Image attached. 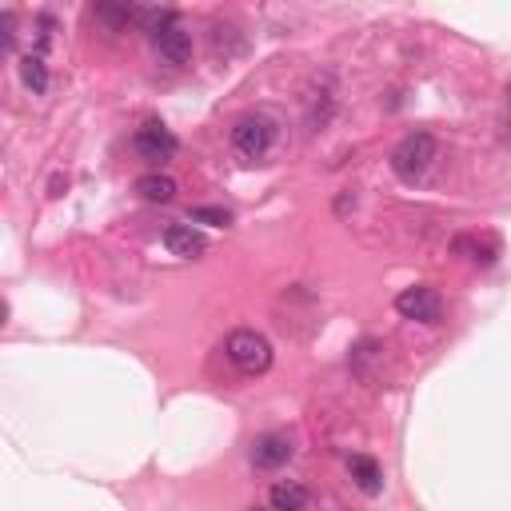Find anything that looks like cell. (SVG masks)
I'll use <instances>...</instances> for the list:
<instances>
[{
  "instance_id": "1",
  "label": "cell",
  "mask_w": 511,
  "mask_h": 511,
  "mask_svg": "<svg viewBox=\"0 0 511 511\" xmlns=\"http://www.w3.org/2000/svg\"><path fill=\"white\" fill-rule=\"evenodd\" d=\"M440 156V144L431 132H408L400 144L392 148V172L403 180V185H420L423 176H428V168L436 164Z\"/></svg>"
},
{
  "instance_id": "2",
  "label": "cell",
  "mask_w": 511,
  "mask_h": 511,
  "mask_svg": "<svg viewBox=\"0 0 511 511\" xmlns=\"http://www.w3.org/2000/svg\"><path fill=\"white\" fill-rule=\"evenodd\" d=\"M276 132H279V124L268 117V112H248V117H240L232 124V148H236V156L248 160V164L264 160L268 152H272V144H276Z\"/></svg>"
},
{
  "instance_id": "3",
  "label": "cell",
  "mask_w": 511,
  "mask_h": 511,
  "mask_svg": "<svg viewBox=\"0 0 511 511\" xmlns=\"http://www.w3.org/2000/svg\"><path fill=\"white\" fill-rule=\"evenodd\" d=\"M224 355L232 360V368L240 375H264L272 368V344H268V336H260L256 327H236L224 344Z\"/></svg>"
},
{
  "instance_id": "4",
  "label": "cell",
  "mask_w": 511,
  "mask_h": 511,
  "mask_svg": "<svg viewBox=\"0 0 511 511\" xmlns=\"http://www.w3.org/2000/svg\"><path fill=\"white\" fill-rule=\"evenodd\" d=\"M132 148H137L140 160H148L152 168H160V164H168V160L180 152V140H176V132H172L168 124L144 120L140 128L132 132Z\"/></svg>"
},
{
  "instance_id": "5",
  "label": "cell",
  "mask_w": 511,
  "mask_h": 511,
  "mask_svg": "<svg viewBox=\"0 0 511 511\" xmlns=\"http://www.w3.org/2000/svg\"><path fill=\"white\" fill-rule=\"evenodd\" d=\"M148 41H152V52H156V61L172 64V69H180V64L192 61V28L180 21V16H176V21H168L164 28H156Z\"/></svg>"
},
{
  "instance_id": "6",
  "label": "cell",
  "mask_w": 511,
  "mask_h": 511,
  "mask_svg": "<svg viewBox=\"0 0 511 511\" xmlns=\"http://www.w3.org/2000/svg\"><path fill=\"white\" fill-rule=\"evenodd\" d=\"M395 312L403 316V320H420V324H436L443 316V300L436 288L428 284H416V288H403L400 296H395Z\"/></svg>"
},
{
  "instance_id": "7",
  "label": "cell",
  "mask_w": 511,
  "mask_h": 511,
  "mask_svg": "<svg viewBox=\"0 0 511 511\" xmlns=\"http://www.w3.org/2000/svg\"><path fill=\"white\" fill-rule=\"evenodd\" d=\"M292 440L284 436V431H264L256 443H252V468L260 471H276V468H284L288 459H292Z\"/></svg>"
},
{
  "instance_id": "8",
  "label": "cell",
  "mask_w": 511,
  "mask_h": 511,
  "mask_svg": "<svg viewBox=\"0 0 511 511\" xmlns=\"http://www.w3.org/2000/svg\"><path fill=\"white\" fill-rule=\"evenodd\" d=\"M164 244H168V252H172V256L196 260V256H204L208 236L200 232L196 224H168V228H164Z\"/></svg>"
},
{
  "instance_id": "9",
  "label": "cell",
  "mask_w": 511,
  "mask_h": 511,
  "mask_svg": "<svg viewBox=\"0 0 511 511\" xmlns=\"http://www.w3.org/2000/svg\"><path fill=\"white\" fill-rule=\"evenodd\" d=\"M268 504H272V511H304L308 487L300 479H276L272 491H268Z\"/></svg>"
},
{
  "instance_id": "10",
  "label": "cell",
  "mask_w": 511,
  "mask_h": 511,
  "mask_svg": "<svg viewBox=\"0 0 511 511\" xmlns=\"http://www.w3.org/2000/svg\"><path fill=\"white\" fill-rule=\"evenodd\" d=\"M348 471H352L355 487H360L364 496H380V491H383V471H380V464H375L372 456H352Z\"/></svg>"
},
{
  "instance_id": "11",
  "label": "cell",
  "mask_w": 511,
  "mask_h": 511,
  "mask_svg": "<svg viewBox=\"0 0 511 511\" xmlns=\"http://www.w3.org/2000/svg\"><path fill=\"white\" fill-rule=\"evenodd\" d=\"M137 192L148 204H168V200H176V180L164 176V172H144L137 180Z\"/></svg>"
},
{
  "instance_id": "12",
  "label": "cell",
  "mask_w": 511,
  "mask_h": 511,
  "mask_svg": "<svg viewBox=\"0 0 511 511\" xmlns=\"http://www.w3.org/2000/svg\"><path fill=\"white\" fill-rule=\"evenodd\" d=\"M21 80H24V89H33V96H44V92H48V64H44V52L21 56Z\"/></svg>"
},
{
  "instance_id": "13",
  "label": "cell",
  "mask_w": 511,
  "mask_h": 511,
  "mask_svg": "<svg viewBox=\"0 0 511 511\" xmlns=\"http://www.w3.org/2000/svg\"><path fill=\"white\" fill-rule=\"evenodd\" d=\"M92 16L96 21H104L109 28H128L140 16V8H132V5H96Z\"/></svg>"
},
{
  "instance_id": "14",
  "label": "cell",
  "mask_w": 511,
  "mask_h": 511,
  "mask_svg": "<svg viewBox=\"0 0 511 511\" xmlns=\"http://www.w3.org/2000/svg\"><path fill=\"white\" fill-rule=\"evenodd\" d=\"M192 224H212V228H228L232 224V212L228 208H192Z\"/></svg>"
},
{
  "instance_id": "15",
  "label": "cell",
  "mask_w": 511,
  "mask_h": 511,
  "mask_svg": "<svg viewBox=\"0 0 511 511\" xmlns=\"http://www.w3.org/2000/svg\"><path fill=\"white\" fill-rule=\"evenodd\" d=\"M0 21H5V52H13V48H16V13H13V8H5Z\"/></svg>"
},
{
  "instance_id": "16",
  "label": "cell",
  "mask_w": 511,
  "mask_h": 511,
  "mask_svg": "<svg viewBox=\"0 0 511 511\" xmlns=\"http://www.w3.org/2000/svg\"><path fill=\"white\" fill-rule=\"evenodd\" d=\"M248 511H264V507H248Z\"/></svg>"
},
{
  "instance_id": "17",
  "label": "cell",
  "mask_w": 511,
  "mask_h": 511,
  "mask_svg": "<svg viewBox=\"0 0 511 511\" xmlns=\"http://www.w3.org/2000/svg\"><path fill=\"white\" fill-rule=\"evenodd\" d=\"M507 100H511V89H507Z\"/></svg>"
}]
</instances>
